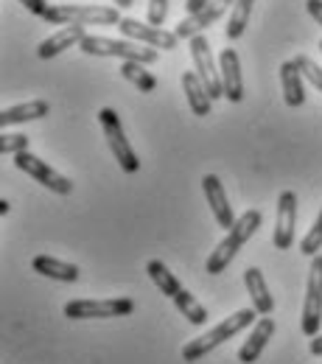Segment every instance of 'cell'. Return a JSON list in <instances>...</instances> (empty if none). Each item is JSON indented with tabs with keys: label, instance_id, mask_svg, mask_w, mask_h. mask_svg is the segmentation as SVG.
Returning a JSON list of instances; mask_svg holds the SVG:
<instances>
[{
	"label": "cell",
	"instance_id": "obj_13",
	"mask_svg": "<svg viewBox=\"0 0 322 364\" xmlns=\"http://www.w3.org/2000/svg\"><path fill=\"white\" fill-rule=\"evenodd\" d=\"M202 191H205V199H208V205H210V210H213L216 225L230 230L232 225H235V213H232V205L227 202V193H225V188H222V180H219L216 174H205V177H202Z\"/></svg>",
	"mask_w": 322,
	"mask_h": 364
},
{
	"label": "cell",
	"instance_id": "obj_28",
	"mask_svg": "<svg viewBox=\"0 0 322 364\" xmlns=\"http://www.w3.org/2000/svg\"><path fill=\"white\" fill-rule=\"evenodd\" d=\"M0 151L17 157L20 151H28V137L20 135V132H3V137H0Z\"/></svg>",
	"mask_w": 322,
	"mask_h": 364
},
{
	"label": "cell",
	"instance_id": "obj_34",
	"mask_svg": "<svg viewBox=\"0 0 322 364\" xmlns=\"http://www.w3.org/2000/svg\"><path fill=\"white\" fill-rule=\"evenodd\" d=\"M11 210V202H6V199H0V216H6Z\"/></svg>",
	"mask_w": 322,
	"mask_h": 364
},
{
	"label": "cell",
	"instance_id": "obj_12",
	"mask_svg": "<svg viewBox=\"0 0 322 364\" xmlns=\"http://www.w3.org/2000/svg\"><path fill=\"white\" fill-rule=\"evenodd\" d=\"M294 225H297V196H294V191H280L275 232H272L275 250H289L294 244Z\"/></svg>",
	"mask_w": 322,
	"mask_h": 364
},
{
	"label": "cell",
	"instance_id": "obj_3",
	"mask_svg": "<svg viewBox=\"0 0 322 364\" xmlns=\"http://www.w3.org/2000/svg\"><path fill=\"white\" fill-rule=\"evenodd\" d=\"M261 210H247L241 219H235V225L227 230V235L219 241V247L210 252V258H208V264H205V272L208 274H222L227 267H230V261L238 255V250L255 235V230L261 228Z\"/></svg>",
	"mask_w": 322,
	"mask_h": 364
},
{
	"label": "cell",
	"instance_id": "obj_19",
	"mask_svg": "<svg viewBox=\"0 0 322 364\" xmlns=\"http://www.w3.org/2000/svg\"><path fill=\"white\" fill-rule=\"evenodd\" d=\"M183 90H185L188 107H190V112H193V115H199V118L210 115L213 98H210L208 87L202 85V79H199V76H196L193 70H185V73H183Z\"/></svg>",
	"mask_w": 322,
	"mask_h": 364
},
{
	"label": "cell",
	"instance_id": "obj_33",
	"mask_svg": "<svg viewBox=\"0 0 322 364\" xmlns=\"http://www.w3.org/2000/svg\"><path fill=\"white\" fill-rule=\"evenodd\" d=\"M308 350H311L314 356H322V333L311 336V342H308Z\"/></svg>",
	"mask_w": 322,
	"mask_h": 364
},
{
	"label": "cell",
	"instance_id": "obj_16",
	"mask_svg": "<svg viewBox=\"0 0 322 364\" xmlns=\"http://www.w3.org/2000/svg\"><path fill=\"white\" fill-rule=\"evenodd\" d=\"M244 286L249 291V300H252V309L261 314V317H269L275 311V300L269 294V286H267V277L258 267H249L244 272Z\"/></svg>",
	"mask_w": 322,
	"mask_h": 364
},
{
	"label": "cell",
	"instance_id": "obj_11",
	"mask_svg": "<svg viewBox=\"0 0 322 364\" xmlns=\"http://www.w3.org/2000/svg\"><path fill=\"white\" fill-rule=\"evenodd\" d=\"M232 6H235V0H210L202 11H196V14H188L183 23L177 26V37L180 40H193L196 34H202L205 28H210L213 23H219L227 11H232Z\"/></svg>",
	"mask_w": 322,
	"mask_h": 364
},
{
	"label": "cell",
	"instance_id": "obj_24",
	"mask_svg": "<svg viewBox=\"0 0 322 364\" xmlns=\"http://www.w3.org/2000/svg\"><path fill=\"white\" fill-rule=\"evenodd\" d=\"M121 76H124L129 85H135L138 92L157 90V79H154V73H149L146 65H140V62H124V65H121Z\"/></svg>",
	"mask_w": 322,
	"mask_h": 364
},
{
	"label": "cell",
	"instance_id": "obj_2",
	"mask_svg": "<svg viewBox=\"0 0 322 364\" xmlns=\"http://www.w3.org/2000/svg\"><path fill=\"white\" fill-rule=\"evenodd\" d=\"M43 20L50 26H118L124 17L118 6H92V3H56L48 6Z\"/></svg>",
	"mask_w": 322,
	"mask_h": 364
},
{
	"label": "cell",
	"instance_id": "obj_20",
	"mask_svg": "<svg viewBox=\"0 0 322 364\" xmlns=\"http://www.w3.org/2000/svg\"><path fill=\"white\" fill-rule=\"evenodd\" d=\"M50 112L48 101L43 98H34V101H26V104H17V107H9L0 112V124L3 129L6 127H17V124H26V121H40Z\"/></svg>",
	"mask_w": 322,
	"mask_h": 364
},
{
	"label": "cell",
	"instance_id": "obj_5",
	"mask_svg": "<svg viewBox=\"0 0 322 364\" xmlns=\"http://www.w3.org/2000/svg\"><path fill=\"white\" fill-rule=\"evenodd\" d=\"M98 124H101V132H104V137H107V146H109V151L115 154L121 171H127V174H138L140 160H138V154H135V149H132V143H129L127 135H124V124H121L118 112L109 109V107H104V109L98 112Z\"/></svg>",
	"mask_w": 322,
	"mask_h": 364
},
{
	"label": "cell",
	"instance_id": "obj_26",
	"mask_svg": "<svg viewBox=\"0 0 322 364\" xmlns=\"http://www.w3.org/2000/svg\"><path fill=\"white\" fill-rule=\"evenodd\" d=\"M320 247H322V208L320 213H317V219H314V225H311V230L300 241V252L308 255V258H314V255H320Z\"/></svg>",
	"mask_w": 322,
	"mask_h": 364
},
{
	"label": "cell",
	"instance_id": "obj_9",
	"mask_svg": "<svg viewBox=\"0 0 322 364\" xmlns=\"http://www.w3.org/2000/svg\"><path fill=\"white\" fill-rule=\"evenodd\" d=\"M190 43V59H193V68H196V76L202 79V85L208 87L210 98H225V90H222V76H219V68L213 62V53H210V43L205 34H196Z\"/></svg>",
	"mask_w": 322,
	"mask_h": 364
},
{
	"label": "cell",
	"instance_id": "obj_18",
	"mask_svg": "<svg viewBox=\"0 0 322 364\" xmlns=\"http://www.w3.org/2000/svg\"><path fill=\"white\" fill-rule=\"evenodd\" d=\"M303 70H300V65L294 62V59H289V62H283L280 65V85H283V98H286V107H291V109H297V107H303L306 104V87H303Z\"/></svg>",
	"mask_w": 322,
	"mask_h": 364
},
{
	"label": "cell",
	"instance_id": "obj_17",
	"mask_svg": "<svg viewBox=\"0 0 322 364\" xmlns=\"http://www.w3.org/2000/svg\"><path fill=\"white\" fill-rule=\"evenodd\" d=\"M85 37H87L85 26H65L62 31L50 34L48 40L40 43L37 56H40V59H53V56H59V53H62V50H68V48L82 46V40H85Z\"/></svg>",
	"mask_w": 322,
	"mask_h": 364
},
{
	"label": "cell",
	"instance_id": "obj_4",
	"mask_svg": "<svg viewBox=\"0 0 322 364\" xmlns=\"http://www.w3.org/2000/svg\"><path fill=\"white\" fill-rule=\"evenodd\" d=\"M79 48L87 56H115L121 62H140V65H154L157 62V48L138 46V43H129V40H112V37H92V34H87Z\"/></svg>",
	"mask_w": 322,
	"mask_h": 364
},
{
	"label": "cell",
	"instance_id": "obj_27",
	"mask_svg": "<svg viewBox=\"0 0 322 364\" xmlns=\"http://www.w3.org/2000/svg\"><path fill=\"white\" fill-rule=\"evenodd\" d=\"M294 62L300 65V70H303V76L317 87V90L322 92V68L311 59V56H306V53H297L294 56Z\"/></svg>",
	"mask_w": 322,
	"mask_h": 364
},
{
	"label": "cell",
	"instance_id": "obj_30",
	"mask_svg": "<svg viewBox=\"0 0 322 364\" xmlns=\"http://www.w3.org/2000/svg\"><path fill=\"white\" fill-rule=\"evenodd\" d=\"M17 3H23V6H26V11H28V14H34V17H43V14L48 11L45 0H17Z\"/></svg>",
	"mask_w": 322,
	"mask_h": 364
},
{
	"label": "cell",
	"instance_id": "obj_31",
	"mask_svg": "<svg viewBox=\"0 0 322 364\" xmlns=\"http://www.w3.org/2000/svg\"><path fill=\"white\" fill-rule=\"evenodd\" d=\"M306 9H308V14L317 20V26L322 28V0H308V3H306Z\"/></svg>",
	"mask_w": 322,
	"mask_h": 364
},
{
	"label": "cell",
	"instance_id": "obj_21",
	"mask_svg": "<svg viewBox=\"0 0 322 364\" xmlns=\"http://www.w3.org/2000/svg\"><path fill=\"white\" fill-rule=\"evenodd\" d=\"M34 272H40L43 277L50 280H59V283H76L79 280V267L76 264H68V261H59L53 255H37L31 261Z\"/></svg>",
	"mask_w": 322,
	"mask_h": 364
},
{
	"label": "cell",
	"instance_id": "obj_15",
	"mask_svg": "<svg viewBox=\"0 0 322 364\" xmlns=\"http://www.w3.org/2000/svg\"><path fill=\"white\" fill-rule=\"evenodd\" d=\"M272 336H275V319H272V314H269V317H261L255 325H252L249 339L241 345V350H238V362L241 364L258 362V356L264 353V348L269 345Z\"/></svg>",
	"mask_w": 322,
	"mask_h": 364
},
{
	"label": "cell",
	"instance_id": "obj_36",
	"mask_svg": "<svg viewBox=\"0 0 322 364\" xmlns=\"http://www.w3.org/2000/svg\"><path fill=\"white\" fill-rule=\"evenodd\" d=\"M320 50H322V40H320Z\"/></svg>",
	"mask_w": 322,
	"mask_h": 364
},
{
	"label": "cell",
	"instance_id": "obj_8",
	"mask_svg": "<svg viewBox=\"0 0 322 364\" xmlns=\"http://www.w3.org/2000/svg\"><path fill=\"white\" fill-rule=\"evenodd\" d=\"M14 166H17L23 174H28L31 180L45 185L48 191L59 193V196H70V193H73V182L68 180L65 174H59L56 168H50L45 160H40V157L31 154V151H20V154L14 157Z\"/></svg>",
	"mask_w": 322,
	"mask_h": 364
},
{
	"label": "cell",
	"instance_id": "obj_25",
	"mask_svg": "<svg viewBox=\"0 0 322 364\" xmlns=\"http://www.w3.org/2000/svg\"><path fill=\"white\" fill-rule=\"evenodd\" d=\"M252 6H255V0H235V6H232L230 11V20L225 26L227 40H238L244 34V28L249 23V14H252Z\"/></svg>",
	"mask_w": 322,
	"mask_h": 364
},
{
	"label": "cell",
	"instance_id": "obj_23",
	"mask_svg": "<svg viewBox=\"0 0 322 364\" xmlns=\"http://www.w3.org/2000/svg\"><path fill=\"white\" fill-rule=\"evenodd\" d=\"M171 300H174L177 311H180L190 325H205V322H208V309H205V306H202V303H199L188 289H180Z\"/></svg>",
	"mask_w": 322,
	"mask_h": 364
},
{
	"label": "cell",
	"instance_id": "obj_1",
	"mask_svg": "<svg viewBox=\"0 0 322 364\" xmlns=\"http://www.w3.org/2000/svg\"><path fill=\"white\" fill-rule=\"evenodd\" d=\"M258 317V311L255 309H241V311H235L230 314L227 319H222L216 328H210L205 336H196V339H190L188 345L183 348V362H199V359H205L210 350H216L219 345H225V342H230L235 333H241L244 328H249L252 322Z\"/></svg>",
	"mask_w": 322,
	"mask_h": 364
},
{
	"label": "cell",
	"instance_id": "obj_32",
	"mask_svg": "<svg viewBox=\"0 0 322 364\" xmlns=\"http://www.w3.org/2000/svg\"><path fill=\"white\" fill-rule=\"evenodd\" d=\"M208 3H210V0H185V11H188V14H196V11H202Z\"/></svg>",
	"mask_w": 322,
	"mask_h": 364
},
{
	"label": "cell",
	"instance_id": "obj_14",
	"mask_svg": "<svg viewBox=\"0 0 322 364\" xmlns=\"http://www.w3.org/2000/svg\"><path fill=\"white\" fill-rule=\"evenodd\" d=\"M219 76H222V90L230 104H238L244 98V79H241V62L232 48H225L219 53Z\"/></svg>",
	"mask_w": 322,
	"mask_h": 364
},
{
	"label": "cell",
	"instance_id": "obj_6",
	"mask_svg": "<svg viewBox=\"0 0 322 364\" xmlns=\"http://www.w3.org/2000/svg\"><path fill=\"white\" fill-rule=\"evenodd\" d=\"M68 319H115L129 317L135 311V300L129 297H107V300H70L65 303Z\"/></svg>",
	"mask_w": 322,
	"mask_h": 364
},
{
	"label": "cell",
	"instance_id": "obj_22",
	"mask_svg": "<svg viewBox=\"0 0 322 364\" xmlns=\"http://www.w3.org/2000/svg\"><path fill=\"white\" fill-rule=\"evenodd\" d=\"M146 272L154 280V286L160 289V294H166V297H174V294L183 289V283L177 280V274L171 272L160 258H151V261L146 264Z\"/></svg>",
	"mask_w": 322,
	"mask_h": 364
},
{
	"label": "cell",
	"instance_id": "obj_7",
	"mask_svg": "<svg viewBox=\"0 0 322 364\" xmlns=\"http://www.w3.org/2000/svg\"><path fill=\"white\" fill-rule=\"evenodd\" d=\"M322 325V255L311 258L308 269V286H306V300H303V319L300 328L306 336H317Z\"/></svg>",
	"mask_w": 322,
	"mask_h": 364
},
{
	"label": "cell",
	"instance_id": "obj_35",
	"mask_svg": "<svg viewBox=\"0 0 322 364\" xmlns=\"http://www.w3.org/2000/svg\"><path fill=\"white\" fill-rule=\"evenodd\" d=\"M112 3H115L118 9H132V3H135V0H112Z\"/></svg>",
	"mask_w": 322,
	"mask_h": 364
},
{
	"label": "cell",
	"instance_id": "obj_29",
	"mask_svg": "<svg viewBox=\"0 0 322 364\" xmlns=\"http://www.w3.org/2000/svg\"><path fill=\"white\" fill-rule=\"evenodd\" d=\"M166 14H168V0H149V23L151 26H160L163 28Z\"/></svg>",
	"mask_w": 322,
	"mask_h": 364
},
{
	"label": "cell",
	"instance_id": "obj_10",
	"mask_svg": "<svg viewBox=\"0 0 322 364\" xmlns=\"http://www.w3.org/2000/svg\"><path fill=\"white\" fill-rule=\"evenodd\" d=\"M118 28H121V34H124L127 40L143 43V46H149V48H160V50H174L177 43H180V37H177L174 31H166V28L151 26V23H140L135 17H124V20L118 23Z\"/></svg>",
	"mask_w": 322,
	"mask_h": 364
}]
</instances>
